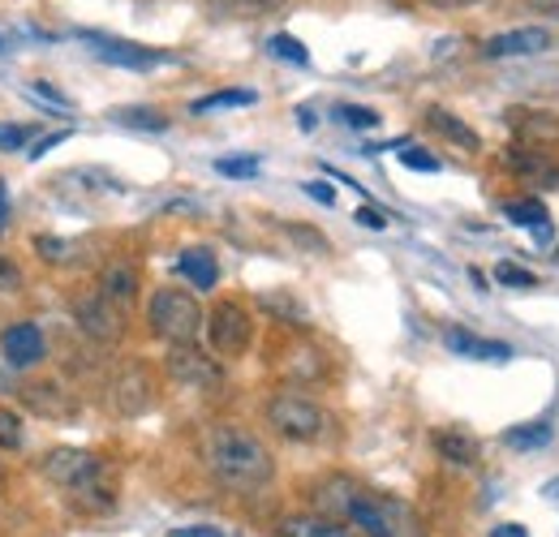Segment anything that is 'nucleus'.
Returning <instances> with one entry per match:
<instances>
[{"label":"nucleus","instance_id":"f257e3e1","mask_svg":"<svg viewBox=\"0 0 559 537\" xmlns=\"http://www.w3.org/2000/svg\"><path fill=\"white\" fill-rule=\"evenodd\" d=\"M314 503L332 521H349L361 537H426L418 512L383 490H370L353 477H328L314 490Z\"/></svg>","mask_w":559,"mask_h":537},{"label":"nucleus","instance_id":"f03ea898","mask_svg":"<svg viewBox=\"0 0 559 537\" xmlns=\"http://www.w3.org/2000/svg\"><path fill=\"white\" fill-rule=\"evenodd\" d=\"M44 477L70 494L78 512H108L117 508V494H121L117 469L86 448H52L44 456Z\"/></svg>","mask_w":559,"mask_h":537},{"label":"nucleus","instance_id":"7ed1b4c3","mask_svg":"<svg viewBox=\"0 0 559 537\" xmlns=\"http://www.w3.org/2000/svg\"><path fill=\"white\" fill-rule=\"evenodd\" d=\"M203 461L215 473V481L228 486V490H263L276 477V461L263 448V439H254L241 426H215V430H207Z\"/></svg>","mask_w":559,"mask_h":537},{"label":"nucleus","instance_id":"20e7f679","mask_svg":"<svg viewBox=\"0 0 559 537\" xmlns=\"http://www.w3.org/2000/svg\"><path fill=\"white\" fill-rule=\"evenodd\" d=\"M203 323H207V314H203L199 297L186 288H155L146 301V327L168 344H194Z\"/></svg>","mask_w":559,"mask_h":537},{"label":"nucleus","instance_id":"39448f33","mask_svg":"<svg viewBox=\"0 0 559 537\" xmlns=\"http://www.w3.org/2000/svg\"><path fill=\"white\" fill-rule=\"evenodd\" d=\"M263 417H267V426L276 430L284 443H314L328 430L323 404H314L310 396H301V392H280V396H272L267 408H263Z\"/></svg>","mask_w":559,"mask_h":537},{"label":"nucleus","instance_id":"423d86ee","mask_svg":"<svg viewBox=\"0 0 559 537\" xmlns=\"http://www.w3.org/2000/svg\"><path fill=\"white\" fill-rule=\"evenodd\" d=\"M151 404H155V370L139 357L121 361L108 379V408L130 421V417H142Z\"/></svg>","mask_w":559,"mask_h":537},{"label":"nucleus","instance_id":"0eeeda50","mask_svg":"<svg viewBox=\"0 0 559 537\" xmlns=\"http://www.w3.org/2000/svg\"><path fill=\"white\" fill-rule=\"evenodd\" d=\"M254 339V319L241 301H219L207 314V344L215 357H241Z\"/></svg>","mask_w":559,"mask_h":537},{"label":"nucleus","instance_id":"6e6552de","mask_svg":"<svg viewBox=\"0 0 559 537\" xmlns=\"http://www.w3.org/2000/svg\"><path fill=\"white\" fill-rule=\"evenodd\" d=\"M70 310H73V323L82 327V336H91L95 344H121V336H126V314L99 288L78 293Z\"/></svg>","mask_w":559,"mask_h":537},{"label":"nucleus","instance_id":"1a4fd4ad","mask_svg":"<svg viewBox=\"0 0 559 537\" xmlns=\"http://www.w3.org/2000/svg\"><path fill=\"white\" fill-rule=\"evenodd\" d=\"M164 370H168L173 383H181V387H199V392H215V387L224 383V366H219V357L207 353V348H199V344H173Z\"/></svg>","mask_w":559,"mask_h":537},{"label":"nucleus","instance_id":"9d476101","mask_svg":"<svg viewBox=\"0 0 559 537\" xmlns=\"http://www.w3.org/2000/svg\"><path fill=\"white\" fill-rule=\"evenodd\" d=\"M17 401L26 413L44 417V421H78V396L57 379H26L17 383Z\"/></svg>","mask_w":559,"mask_h":537},{"label":"nucleus","instance_id":"9b49d317","mask_svg":"<svg viewBox=\"0 0 559 537\" xmlns=\"http://www.w3.org/2000/svg\"><path fill=\"white\" fill-rule=\"evenodd\" d=\"M503 164L516 172V177H525V181H534V186H559V164L551 155H543V146H534V142H521V146H508L503 151Z\"/></svg>","mask_w":559,"mask_h":537},{"label":"nucleus","instance_id":"f8f14e48","mask_svg":"<svg viewBox=\"0 0 559 537\" xmlns=\"http://www.w3.org/2000/svg\"><path fill=\"white\" fill-rule=\"evenodd\" d=\"M86 44L95 48V57L99 61H108V65H121V69H151L164 61V52H155V48H139V44H130V39H112V35H86Z\"/></svg>","mask_w":559,"mask_h":537},{"label":"nucleus","instance_id":"ddd939ff","mask_svg":"<svg viewBox=\"0 0 559 537\" xmlns=\"http://www.w3.org/2000/svg\"><path fill=\"white\" fill-rule=\"evenodd\" d=\"M121 314H130L134 310V301H139V267L130 263V259H117V263H108V267L99 271V284H95Z\"/></svg>","mask_w":559,"mask_h":537},{"label":"nucleus","instance_id":"4468645a","mask_svg":"<svg viewBox=\"0 0 559 537\" xmlns=\"http://www.w3.org/2000/svg\"><path fill=\"white\" fill-rule=\"evenodd\" d=\"M551 48V35L543 26H516V31H503V35H490L487 39V57H534V52H547Z\"/></svg>","mask_w":559,"mask_h":537},{"label":"nucleus","instance_id":"2eb2a0df","mask_svg":"<svg viewBox=\"0 0 559 537\" xmlns=\"http://www.w3.org/2000/svg\"><path fill=\"white\" fill-rule=\"evenodd\" d=\"M0 348H4V361L17 370V366H35V361H44V353H48V339L44 332L35 327V323H13L4 339H0Z\"/></svg>","mask_w":559,"mask_h":537},{"label":"nucleus","instance_id":"dca6fc26","mask_svg":"<svg viewBox=\"0 0 559 537\" xmlns=\"http://www.w3.org/2000/svg\"><path fill=\"white\" fill-rule=\"evenodd\" d=\"M430 448L439 452V461H448V465H456V469H474L478 461H483V443L474 439V434H465V430H435L430 434Z\"/></svg>","mask_w":559,"mask_h":537},{"label":"nucleus","instance_id":"f3484780","mask_svg":"<svg viewBox=\"0 0 559 537\" xmlns=\"http://www.w3.org/2000/svg\"><path fill=\"white\" fill-rule=\"evenodd\" d=\"M443 344H448L456 357H474V361H512V344L474 336V332H465V327H448V332H443Z\"/></svg>","mask_w":559,"mask_h":537},{"label":"nucleus","instance_id":"a211bd4d","mask_svg":"<svg viewBox=\"0 0 559 537\" xmlns=\"http://www.w3.org/2000/svg\"><path fill=\"white\" fill-rule=\"evenodd\" d=\"M426 130H435V134L443 138V142H452L456 151H483V138L474 126H465L456 112H448V108H426Z\"/></svg>","mask_w":559,"mask_h":537},{"label":"nucleus","instance_id":"6ab92c4d","mask_svg":"<svg viewBox=\"0 0 559 537\" xmlns=\"http://www.w3.org/2000/svg\"><path fill=\"white\" fill-rule=\"evenodd\" d=\"M503 448L516 456H534L543 448H551V421H525V426H508L503 430Z\"/></svg>","mask_w":559,"mask_h":537},{"label":"nucleus","instance_id":"aec40b11","mask_svg":"<svg viewBox=\"0 0 559 537\" xmlns=\"http://www.w3.org/2000/svg\"><path fill=\"white\" fill-rule=\"evenodd\" d=\"M280 537H357L332 516H284L280 521Z\"/></svg>","mask_w":559,"mask_h":537},{"label":"nucleus","instance_id":"412c9836","mask_svg":"<svg viewBox=\"0 0 559 537\" xmlns=\"http://www.w3.org/2000/svg\"><path fill=\"white\" fill-rule=\"evenodd\" d=\"M177 271H181V279H190L199 293H211V288L219 284V267H215L211 250H186V254L177 259Z\"/></svg>","mask_w":559,"mask_h":537},{"label":"nucleus","instance_id":"4be33fe9","mask_svg":"<svg viewBox=\"0 0 559 537\" xmlns=\"http://www.w3.org/2000/svg\"><path fill=\"white\" fill-rule=\"evenodd\" d=\"M254 99H259V95H254L250 86H228V91H215V95L194 99L190 112H194V117H207V112H219V108H250Z\"/></svg>","mask_w":559,"mask_h":537},{"label":"nucleus","instance_id":"5701e85b","mask_svg":"<svg viewBox=\"0 0 559 537\" xmlns=\"http://www.w3.org/2000/svg\"><path fill=\"white\" fill-rule=\"evenodd\" d=\"M112 121L126 126V130H142V134H164L168 130V117L155 112V108H121V112H112Z\"/></svg>","mask_w":559,"mask_h":537},{"label":"nucleus","instance_id":"b1692460","mask_svg":"<svg viewBox=\"0 0 559 537\" xmlns=\"http://www.w3.org/2000/svg\"><path fill=\"white\" fill-rule=\"evenodd\" d=\"M26 448V417L17 408H4L0 404V452H22Z\"/></svg>","mask_w":559,"mask_h":537},{"label":"nucleus","instance_id":"393cba45","mask_svg":"<svg viewBox=\"0 0 559 537\" xmlns=\"http://www.w3.org/2000/svg\"><path fill=\"white\" fill-rule=\"evenodd\" d=\"M503 219L521 224V228H538V224H547V206L538 199H512L503 202Z\"/></svg>","mask_w":559,"mask_h":537},{"label":"nucleus","instance_id":"a878e982","mask_svg":"<svg viewBox=\"0 0 559 537\" xmlns=\"http://www.w3.org/2000/svg\"><path fill=\"white\" fill-rule=\"evenodd\" d=\"M215 172L233 177V181H250V177H259V155H224V159H215Z\"/></svg>","mask_w":559,"mask_h":537},{"label":"nucleus","instance_id":"bb28decb","mask_svg":"<svg viewBox=\"0 0 559 537\" xmlns=\"http://www.w3.org/2000/svg\"><path fill=\"white\" fill-rule=\"evenodd\" d=\"M35 254L44 263H70L78 259V241H61V237H35Z\"/></svg>","mask_w":559,"mask_h":537},{"label":"nucleus","instance_id":"cd10ccee","mask_svg":"<svg viewBox=\"0 0 559 537\" xmlns=\"http://www.w3.org/2000/svg\"><path fill=\"white\" fill-rule=\"evenodd\" d=\"M495 279H499L503 288H534V284H538V275H534V271L516 267V263H508V259L495 267Z\"/></svg>","mask_w":559,"mask_h":537},{"label":"nucleus","instance_id":"c85d7f7f","mask_svg":"<svg viewBox=\"0 0 559 537\" xmlns=\"http://www.w3.org/2000/svg\"><path fill=\"white\" fill-rule=\"evenodd\" d=\"M272 52L280 61H293V65H310V52L293 39V35H272Z\"/></svg>","mask_w":559,"mask_h":537},{"label":"nucleus","instance_id":"c756f323","mask_svg":"<svg viewBox=\"0 0 559 537\" xmlns=\"http://www.w3.org/2000/svg\"><path fill=\"white\" fill-rule=\"evenodd\" d=\"M538 138H559L556 117H530V121L521 126V142H534V146H538Z\"/></svg>","mask_w":559,"mask_h":537},{"label":"nucleus","instance_id":"7c9ffc66","mask_svg":"<svg viewBox=\"0 0 559 537\" xmlns=\"http://www.w3.org/2000/svg\"><path fill=\"white\" fill-rule=\"evenodd\" d=\"M22 284H26V275L22 267L0 250V297H9V293H22Z\"/></svg>","mask_w":559,"mask_h":537},{"label":"nucleus","instance_id":"2f4dec72","mask_svg":"<svg viewBox=\"0 0 559 537\" xmlns=\"http://www.w3.org/2000/svg\"><path fill=\"white\" fill-rule=\"evenodd\" d=\"M401 164L414 172H439V155H430L421 146H401Z\"/></svg>","mask_w":559,"mask_h":537},{"label":"nucleus","instance_id":"473e14b6","mask_svg":"<svg viewBox=\"0 0 559 537\" xmlns=\"http://www.w3.org/2000/svg\"><path fill=\"white\" fill-rule=\"evenodd\" d=\"M31 95H35V99H44V104H52V112H70V99H66L52 82H31Z\"/></svg>","mask_w":559,"mask_h":537},{"label":"nucleus","instance_id":"72a5a7b5","mask_svg":"<svg viewBox=\"0 0 559 537\" xmlns=\"http://www.w3.org/2000/svg\"><path fill=\"white\" fill-rule=\"evenodd\" d=\"M341 117H345L349 126H357V130H374V126H379V112L357 108V104H345V108H341Z\"/></svg>","mask_w":559,"mask_h":537},{"label":"nucleus","instance_id":"f704fd0d","mask_svg":"<svg viewBox=\"0 0 559 537\" xmlns=\"http://www.w3.org/2000/svg\"><path fill=\"white\" fill-rule=\"evenodd\" d=\"M211 4L233 9V13H267V9H276L280 0H211Z\"/></svg>","mask_w":559,"mask_h":537},{"label":"nucleus","instance_id":"c9c22d12","mask_svg":"<svg viewBox=\"0 0 559 537\" xmlns=\"http://www.w3.org/2000/svg\"><path fill=\"white\" fill-rule=\"evenodd\" d=\"M26 138H31V126H0V151H22Z\"/></svg>","mask_w":559,"mask_h":537},{"label":"nucleus","instance_id":"e433bc0d","mask_svg":"<svg viewBox=\"0 0 559 537\" xmlns=\"http://www.w3.org/2000/svg\"><path fill=\"white\" fill-rule=\"evenodd\" d=\"M288 232H293L297 241H310L306 250H328V237H323V232H314V228H301V224H288Z\"/></svg>","mask_w":559,"mask_h":537},{"label":"nucleus","instance_id":"4c0bfd02","mask_svg":"<svg viewBox=\"0 0 559 537\" xmlns=\"http://www.w3.org/2000/svg\"><path fill=\"white\" fill-rule=\"evenodd\" d=\"M306 194H310L314 202H323V206H332V202H336V190H332V186H319V181H310V186H306Z\"/></svg>","mask_w":559,"mask_h":537},{"label":"nucleus","instance_id":"58836bf2","mask_svg":"<svg viewBox=\"0 0 559 537\" xmlns=\"http://www.w3.org/2000/svg\"><path fill=\"white\" fill-rule=\"evenodd\" d=\"M490 537H530V534H525V525H495Z\"/></svg>","mask_w":559,"mask_h":537},{"label":"nucleus","instance_id":"ea45409f","mask_svg":"<svg viewBox=\"0 0 559 537\" xmlns=\"http://www.w3.org/2000/svg\"><path fill=\"white\" fill-rule=\"evenodd\" d=\"M57 142H66V134H48V138H44V142H39V146H35V151H31V159H39L44 151H52Z\"/></svg>","mask_w":559,"mask_h":537},{"label":"nucleus","instance_id":"a19ab883","mask_svg":"<svg viewBox=\"0 0 559 537\" xmlns=\"http://www.w3.org/2000/svg\"><path fill=\"white\" fill-rule=\"evenodd\" d=\"M357 219H361L366 228H383V215H374L370 206H366V211H357Z\"/></svg>","mask_w":559,"mask_h":537},{"label":"nucleus","instance_id":"79ce46f5","mask_svg":"<svg viewBox=\"0 0 559 537\" xmlns=\"http://www.w3.org/2000/svg\"><path fill=\"white\" fill-rule=\"evenodd\" d=\"M430 4H439V9H474L483 0H430Z\"/></svg>","mask_w":559,"mask_h":537},{"label":"nucleus","instance_id":"37998d69","mask_svg":"<svg viewBox=\"0 0 559 537\" xmlns=\"http://www.w3.org/2000/svg\"><path fill=\"white\" fill-rule=\"evenodd\" d=\"M177 537H224V534H219V529H207V525H203V529H181Z\"/></svg>","mask_w":559,"mask_h":537},{"label":"nucleus","instance_id":"c03bdc74","mask_svg":"<svg viewBox=\"0 0 559 537\" xmlns=\"http://www.w3.org/2000/svg\"><path fill=\"white\" fill-rule=\"evenodd\" d=\"M4 224H9V199H4V181H0V232H4Z\"/></svg>","mask_w":559,"mask_h":537},{"label":"nucleus","instance_id":"a18cd8bd","mask_svg":"<svg viewBox=\"0 0 559 537\" xmlns=\"http://www.w3.org/2000/svg\"><path fill=\"white\" fill-rule=\"evenodd\" d=\"M543 499H559V477H551V481L543 486Z\"/></svg>","mask_w":559,"mask_h":537},{"label":"nucleus","instance_id":"49530a36","mask_svg":"<svg viewBox=\"0 0 559 537\" xmlns=\"http://www.w3.org/2000/svg\"><path fill=\"white\" fill-rule=\"evenodd\" d=\"M538 9H551V13H559V0H534Z\"/></svg>","mask_w":559,"mask_h":537},{"label":"nucleus","instance_id":"de8ad7c7","mask_svg":"<svg viewBox=\"0 0 559 537\" xmlns=\"http://www.w3.org/2000/svg\"><path fill=\"white\" fill-rule=\"evenodd\" d=\"M4 490H9V469L0 465V494H4Z\"/></svg>","mask_w":559,"mask_h":537}]
</instances>
